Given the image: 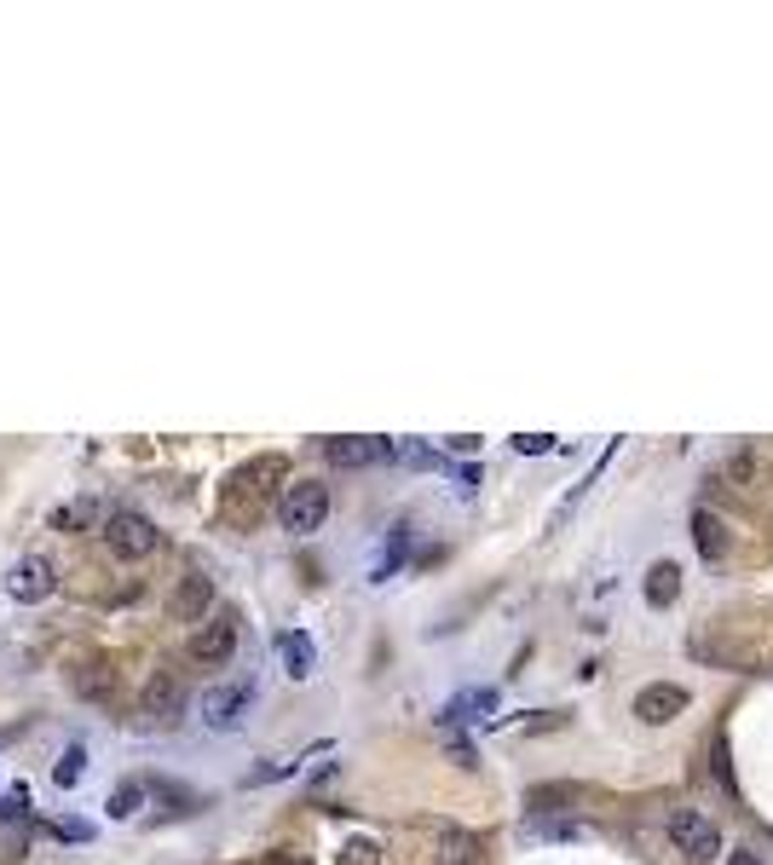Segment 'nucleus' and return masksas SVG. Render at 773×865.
I'll return each mask as SVG.
<instances>
[{
	"mask_svg": "<svg viewBox=\"0 0 773 865\" xmlns=\"http://www.w3.org/2000/svg\"><path fill=\"white\" fill-rule=\"evenodd\" d=\"M728 865H762V859H756V848H733V854H728Z\"/></svg>",
	"mask_w": 773,
	"mask_h": 865,
	"instance_id": "obj_34",
	"label": "nucleus"
},
{
	"mask_svg": "<svg viewBox=\"0 0 773 865\" xmlns=\"http://www.w3.org/2000/svg\"><path fill=\"white\" fill-rule=\"evenodd\" d=\"M728 473L739 479V485H751V479H756L762 468H756V456H751V450H739V456H733V462H728Z\"/></svg>",
	"mask_w": 773,
	"mask_h": 865,
	"instance_id": "obj_30",
	"label": "nucleus"
},
{
	"mask_svg": "<svg viewBox=\"0 0 773 865\" xmlns=\"http://www.w3.org/2000/svg\"><path fill=\"white\" fill-rule=\"evenodd\" d=\"M82 773H87V745H64L59 768H53V784H59V791H75V784H82Z\"/></svg>",
	"mask_w": 773,
	"mask_h": 865,
	"instance_id": "obj_22",
	"label": "nucleus"
},
{
	"mask_svg": "<svg viewBox=\"0 0 773 865\" xmlns=\"http://www.w3.org/2000/svg\"><path fill=\"white\" fill-rule=\"evenodd\" d=\"M513 450H520V456H549V450H560V439H554V432H513Z\"/></svg>",
	"mask_w": 773,
	"mask_h": 865,
	"instance_id": "obj_26",
	"label": "nucleus"
},
{
	"mask_svg": "<svg viewBox=\"0 0 773 865\" xmlns=\"http://www.w3.org/2000/svg\"><path fill=\"white\" fill-rule=\"evenodd\" d=\"M254 704V686L248 681H225V686H209V693H202V722H209L214 733H231L243 722V709Z\"/></svg>",
	"mask_w": 773,
	"mask_h": 865,
	"instance_id": "obj_9",
	"label": "nucleus"
},
{
	"mask_svg": "<svg viewBox=\"0 0 773 865\" xmlns=\"http://www.w3.org/2000/svg\"><path fill=\"white\" fill-rule=\"evenodd\" d=\"M0 589H7V600H18V606H41L59 589V559L53 554H23L18 566L0 577Z\"/></svg>",
	"mask_w": 773,
	"mask_h": 865,
	"instance_id": "obj_6",
	"label": "nucleus"
},
{
	"mask_svg": "<svg viewBox=\"0 0 773 865\" xmlns=\"http://www.w3.org/2000/svg\"><path fill=\"white\" fill-rule=\"evenodd\" d=\"M266 865H313V859L295 854V848H272V854H266Z\"/></svg>",
	"mask_w": 773,
	"mask_h": 865,
	"instance_id": "obj_32",
	"label": "nucleus"
},
{
	"mask_svg": "<svg viewBox=\"0 0 773 865\" xmlns=\"http://www.w3.org/2000/svg\"><path fill=\"white\" fill-rule=\"evenodd\" d=\"M30 784H7V797H0V825H30Z\"/></svg>",
	"mask_w": 773,
	"mask_h": 865,
	"instance_id": "obj_24",
	"label": "nucleus"
},
{
	"mask_svg": "<svg viewBox=\"0 0 773 865\" xmlns=\"http://www.w3.org/2000/svg\"><path fill=\"white\" fill-rule=\"evenodd\" d=\"M18 733H23V727H12V733H0V750H7V745H12V739H18Z\"/></svg>",
	"mask_w": 773,
	"mask_h": 865,
	"instance_id": "obj_35",
	"label": "nucleus"
},
{
	"mask_svg": "<svg viewBox=\"0 0 773 865\" xmlns=\"http://www.w3.org/2000/svg\"><path fill=\"white\" fill-rule=\"evenodd\" d=\"M214 612V577L209 572H186L173 583V595H168V618L173 623H202Z\"/></svg>",
	"mask_w": 773,
	"mask_h": 865,
	"instance_id": "obj_10",
	"label": "nucleus"
},
{
	"mask_svg": "<svg viewBox=\"0 0 773 865\" xmlns=\"http://www.w3.org/2000/svg\"><path fill=\"white\" fill-rule=\"evenodd\" d=\"M687 704H692V698H687V686H676V681H653V686H640V693H635V716L647 722V727H669Z\"/></svg>",
	"mask_w": 773,
	"mask_h": 865,
	"instance_id": "obj_11",
	"label": "nucleus"
},
{
	"mask_svg": "<svg viewBox=\"0 0 773 865\" xmlns=\"http://www.w3.org/2000/svg\"><path fill=\"white\" fill-rule=\"evenodd\" d=\"M451 450H456V456H474L479 439H474V432H451Z\"/></svg>",
	"mask_w": 773,
	"mask_h": 865,
	"instance_id": "obj_33",
	"label": "nucleus"
},
{
	"mask_svg": "<svg viewBox=\"0 0 773 865\" xmlns=\"http://www.w3.org/2000/svg\"><path fill=\"white\" fill-rule=\"evenodd\" d=\"M35 825H41L46 836H64V843H87V836H93V825H87V820H59V825L35 820Z\"/></svg>",
	"mask_w": 773,
	"mask_h": 865,
	"instance_id": "obj_27",
	"label": "nucleus"
},
{
	"mask_svg": "<svg viewBox=\"0 0 773 865\" xmlns=\"http://www.w3.org/2000/svg\"><path fill=\"white\" fill-rule=\"evenodd\" d=\"M440 745H445V756L456 761V768H468V773L479 768V750H474L468 739H462V733H456V727H440Z\"/></svg>",
	"mask_w": 773,
	"mask_h": 865,
	"instance_id": "obj_25",
	"label": "nucleus"
},
{
	"mask_svg": "<svg viewBox=\"0 0 773 865\" xmlns=\"http://www.w3.org/2000/svg\"><path fill=\"white\" fill-rule=\"evenodd\" d=\"M237 641H243V618H237V606H214V612L191 629L186 652L197 658V664H231Z\"/></svg>",
	"mask_w": 773,
	"mask_h": 865,
	"instance_id": "obj_5",
	"label": "nucleus"
},
{
	"mask_svg": "<svg viewBox=\"0 0 773 865\" xmlns=\"http://www.w3.org/2000/svg\"><path fill=\"white\" fill-rule=\"evenodd\" d=\"M393 456L386 439H370V432H341V439H324V462L341 468V473H358V468H375Z\"/></svg>",
	"mask_w": 773,
	"mask_h": 865,
	"instance_id": "obj_8",
	"label": "nucleus"
},
{
	"mask_svg": "<svg viewBox=\"0 0 773 865\" xmlns=\"http://www.w3.org/2000/svg\"><path fill=\"white\" fill-rule=\"evenodd\" d=\"M70 686H75V698H87V704H110V693H116V664H110L105 652H93V658H75Z\"/></svg>",
	"mask_w": 773,
	"mask_h": 865,
	"instance_id": "obj_13",
	"label": "nucleus"
},
{
	"mask_svg": "<svg viewBox=\"0 0 773 865\" xmlns=\"http://www.w3.org/2000/svg\"><path fill=\"white\" fill-rule=\"evenodd\" d=\"M370 859H375V843H370V836H358V843L341 848V865H370Z\"/></svg>",
	"mask_w": 773,
	"mask_h": 865,
	"instance_id": "obj_31",
	"label": "nucleus"
},
{
	"mask_svg": "<svg viewBox=\"0 0 773 865\" xmlns=\"http://www.w3.org/2000/svg\"><path fill=\"white\" fill-rule=\"evenodd\" d=\"M537 836H549V843H578L583 825L578 820H554V825H537Z\"/></svg>",
	"mask_w": 773,
	"mask_h": 865,
	"instance_id": "obj_28",
	"label": "nucleus"
},
{
	"mask_svg": "<svg viewBox=\"0 0 773 865\" xmlns=\"http://www.w3.org/2000/svg\"><path fill=\"white\" fill-rule=\"evenodd\" d=\"M105 548L116 554V559H127V566H139V559H150L162 548V531H157V520L150 514H139V508H116V514L105 520Z\"/></svg>",
	"mask_w": 773,
	"mask_h": 865,
	"instance_id": "obj_2",
	"label": "nucleus"
},
{
	"mask_svg": "<svg viewBox=\"0 0 773 865\" xmlns=\"http://www.w3.org/2000/svg\"><path fill=\"white\" fill-rule=\"evenodd\" d=\"M692 548H699L705 559H721V554H728V525H721L710 508H699V514H692Z\"/></svg>",
	"mask_w": 773,
	"mask_h": 865,
	"instance_id": "obj_19",
	"label": "nucleus"
},
{
	"mask_svg": "<svg viewBox=\"0 0 773 865\" xmlns=\"http://www.w3.org/2000/svg\"><path fill=\"white\" fill-rule=\"evenodd\" d=\"M295 768H300L295 756H266L261 768H248V773H243V784H248V791H261V784H277V779H289Z\"/></svg>",
	"mask_w": 773,
	"mask_h": 865,
	"instance_id": "obj_23",
	"label": "nucleus"
},
{
	"mask_svg": "<svg viewBox=\"0 0 773 865\" xmlns=\"http://www.w3.org/2000/svg\"><path fill=\"white\" fill-rule=\"evenodd\" d=\"M433 854H440V865H479V836L474 831H456V825H440Z\"/></svg>",
	"mask_w": 773,
	"mask_h": 865,
	"instance_id": "obj_17",
	"label": "nucleus"
},
{
	"mask_svg": "<svg viewBox=\"0 0 773 865\" xmlns=\"http://www.w3.org/2000/svg\"><path fill=\"white\" fill-rule=\"evenodd\" d=\"M404 548H410V525H393V537H386V548H381V559H375V572H370V583H386L399 566H404Z\"/></svg>",
	"mask_w": 773,
	"mask_h": 865,
	"instance_id": "obj_21",
	"label": "nucleus"
},
{
	"mask_svg": "<svg viewBox=\"0 0 773 865\" xmlns=\"http://www.w3.org/2000/svg\"><path fill=\"white\" fill-rule=\"evenodd\" d=\"M676 600H681V566H676V559L647 566V606H653V612H664V606H676Z\"/></svg>",
	"mask_w": 773,
	"mask_h": 865,
	"instance_id": "obj_18",
	"label": "nucleus"
},
{
	"mask_svg": "<svg viewBox=\"0 0 773 865\" xmlns=\"http://www.w3.org/2000/svg\"><path fill=\"white\" fill-rule=\"evenodd\" d=\"M145 802H150L145 797V779H121L116 791H110V802H105V813H110V820H134Z\"/></svg>",
	"mask_w": 773,
	"mask_h": 865,
	"instance_id": "obj_20",
	"label": "nucleus"
},
{
	"mask_svg": "<svg viewBox=\"0 0 773 865\" xmlns=\"http://www.w3.org/2000/svg\"><path fill=\"white\" fill-rule=\"evenodd\" d=\"M272 647H277L283 675H289V681H306V675L318 670V647H313V634H306V629H277Z\"/></svg>",
	"mask_w": 773,
	"mask_h": 865,
	"instance_id": "obj_14",
	"label": "nucleus"
},
{
	"mask_svg": "<svg viewBox=\"0 0 773 865\" xmlns=\"http://www.w3.org/2000/svg\"><path fill=\"white\" fill-rule=\"evenodd\" d=\"M669 843H676L687 859H699V865H710L716 854H721V831L710 825V813H699V808H669Z\"/></svg>",
	"mask_w": 773,
	"mask_h": 865,
	"instance_id": "obj_7",
	"label": "nucleus"
},
{
	"mask_svg": "<svg viewBox=\"0 0 773 865\" xmlns=\"http://www.w3.org/2000/svg\"><path fill=\"white\" fill-rule=\"evenodd\" d=\"M393 456H404L410 468H440V456H433L427 445H393Z\"/></svg>",
	"mask_w": 773,
	"mask_h": 865,
	"instance_id": "obj_29",
	"label": "nucleus"
},
{
	"mask_svg": "<svg viewBox=\"0 0 773 865\" xmlns=\"http://www.w3.org/2000/svg\"><path fill=\"white\" fill-rule=\"evenodd\" d=\"M283 479H289V456H277V450L248 456V462L225 479V508H231L237 520H254V508H261L266 496H277Z\"/></svg>",
	"mask_w": 773,
	"mask_h": 865,
	"instance_id": "obj_1",
	"label": "nucleus"
},
{
	"mask_svg": "<svg viewBox=\"0 0 773 865\" xmlns=\"http://www.w3.org/2000/svg\"><path fill=\"white\" fill-rule=\"evenodd\" d=\"M179 716H186V681H179L173 670H157V675L139 686L134 727H145V733H168Z\"/></svg>",
	"mask_w": 773,
	"mask_h": 865,
	"instance_id": "obj_3",
	"label": "nucleus"
},
{
	"mask_svg": "<svg viewBox=\"0 0 773 865\" xmlns=\"http://www.w3.org/2000/svg\"><path fill=\"white\" fill-rule=\"evenodd\" d=\"M497 709V693L491 686H468V693H456L445 709H440V727H462V722H485Z\"/></svg>",
	"mask_w": 773,
	"mask_h": 865,
	"instance_id": "obj_16",
	"label": "nucleus"
},
{
	"mask_svg": "<svg viewBox=\"0 0 773 865\" xmlns=\"http://www.w3.org/2000/svg\"><path fill=\"white\" fill-rule=\"evenodd\" d=\"M145 797H157V802H162V808H157V820H191V813L202 808L197 791H186V784H173V779H162V773H145Z\"/></svg>",
	"mask_w": 773,
	"mask_h": 865,
	"instance_id": "obj_15",
	"label": "nucleus"
},
{
	"mask_svg": "<svg viewBox=\"0 0 773 865\" xmlns=\"http://www.w3.org/2000/svg\"><path fill=\"white\" fill-rule=\"evenodd\" d=\"M105 520H110V508L98 502L93 491H87V496H70V502H59L53 514H46V525L64 531V537H87V531H105Z\"/></svg>",
	"mask_w": 773,
	"mask_h": 865,
	"instance_id": "obj_12",
	"label": "nucleus"
},
{
	"mask_svg": "<svg viewBox=\"0 0 773 865\" xmlns=\"http://www.w3.org/2000/svg\"><path fill=\"white\" fill-rule=\"evenodd\" d=\"M277 520H283L289 537H318L324 520H329V485L324 479H295V485H283Z\"/></svg>",
	"mask_w": 773,
	"mask_h": 865,
	"instance_id": "obj_4",
	"label": "nucleus"
}]
</instances>
